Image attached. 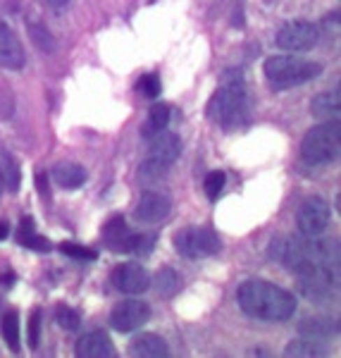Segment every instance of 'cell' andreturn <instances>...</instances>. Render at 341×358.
Segmentation results:
<instances>
[{
	"mask_svg": "<svg viewBox=\"0 0 341 358\" xmlns=\"http://www.w3.org/2000/svg\"><path fill=\"white\" fill-rule=\"evenodd\" d=\"M172 210V199L170 194L160 192V189H148V192L141 194V199H138L136 203V217L141 222H160L165 220L167 215H170Z\"/></svg>",
	"mask_w": 341,
	"mask_h": 358,
	"instance_id": "4fadbf2b",
	"label": "cell"
},
{
	"mask_svg": "<svg viewBox=\"0 0 341 358\" xmlns=\"http://www.w3.org/2000/svg\"><path fill=\"white\" fill-rule=\"evenodd\" d=\"M74 351H77L79 358H113L115 356L113 342H110L108 334L101 330L86 332L84 337H79Z\"/></svg>",
	"mask_w": 341,
	"mask_h": 358,
	"instance_id": "2e32d148",
	"label": "cell"
},
{
	"mask_svg": "<svg viewBox=\"0 0 341 358\" xmlns=\"http://www.w3.org/2000/svg\"><path fill=\"white\" fill-rule=\"evenodd\" d=\"M27 31H29V38H31V43L36 45L41 53H53V50H55V38H53L50 29L45 27L43 22L29 20L27 22Z\"/></svg>",
	"mask_w": 341,
	"mask_h": 358,
	"instance_id": "7402d4cb",
	"label": "cell"
},
{
	"mask_svg": "<svg viewBox=\"0 0 341 358\" xmlns=\"http://www.w3.org/2000/svg\"><path fill=\"white\" fill-rule=\"evenodd\" d=\"M339 332V325L334 320H327V317H315V320H303L300 325V334L308 339H329Z\"/></svg>",
	"mask_w": 341,
	"mask_h": 358,
	"instance_id": "44dd1931",
	"label": "cell"
},
{
	"mask_svg": "<svg viewBox=\"0 0 341 358\" xmlns=\"http://www.w3.org/2000/svg\"><path fill=\"white\" fill-rule=\"evenodd\" d=\"M341 108V96L339 91H322L313 98L310 103V113L320 120H337Z\"/></svg>",
	"mask_w": 341,
	"mask_h": 358,
	"instance_id": "d6986e66",
	"label": "cell"
},
{
	"mask_svg": "<svg viewBox=\"0 0 341 358\" xmlns=\"http://www.w3.org/2000/svg\"><path fill=\"white\" fill-rule=\"evenodd\" d=\"M60 251L65 253V256L74 258V261H96V258H98V253L94 251V248H86L82 244H74V241H62Z\"/></svg>",
	"mask_w": 341,
	"mask_h": 358,
	"instance_id": "f546056e",
	"label": "cell"
},
{
	"mask_svg": "<svg viewBox=\"0 0 341 358\" xmlns=\"http://www.w3.org/2000/svg\"><path fill=\"white\" fill-rule=\"evenodd\" d=\"M48 8H53V10H65L67 5H69V0H43Z\"/></svg>",
	"mask_w": 341,
	"mask_h": 358,
	"instance_id": "836d02e7",
	"label": "cell"
},
{
	"mask_svg": "<svg viewBox=\"0 0 341 358\" xmlns=\"http://www.w3.org/2000/svg\"><path fill=\"white\" fill-rule=\"evenodd\" d=\"M224 182H227V175H224L222 170L210 172V175L205 177V182H203V189H205L208 199L217 201V196L222 194V189H224Z\"/></svg>",
	"mask_w": 341,
	"mask_h": 358,
	"instance_id": "4dcf8cb0",
	"label": "cell"
},
{
	"mask_svg": "<svg viewBox=\"0 0 341 358\" xmlns=\"http://www.w3.org/2000/svg\"><path fill=\"white\" fill-rule=\"evenodd\" d=\"M146 141H148V158L163 160V163L172 165L182 155V138L175 131L160 129L155 134H150Z\"/></svg>",
	"mask_w": 341,
	"mask_h": 358,
	"instance_id": "5bb4252c",
	"label": "cell"
},
{
	"mask_svg": "<svg viewBox=\"0 0 341 358\" xmlns=\"http://www.w3.org/2000/svg\"><path fill=\"white\" fill-rule=\"evenodd\" d=\"M0 175H3V184L10 192L20 189V165L15 163L13 155L3 153V165H0Z\"/></svg>",
	"mask_w": 341,
	"mask_h": 358,
	"instance_id": "4316f807",
	"label": "cell"
},
{
	"mask_svg": "<svg viewBox=\"0 0 341 358\" xmlns=\"http://www.w3.org/2000/svg\"><path fill=\"white\" fill-rule=\"evenodd\" d=\"M103 239L106 244L117 253H150V248L155 244L153 234H134L129 232L126 222L122 217H113L106 227H103Z\"/></svg>",
	"mask_w": 341,
	"mask_h": 358,
	"instance_id": "52a82bcc",
	"label": "cell"
},
{
	"mask_svg": "<svg viewBox=\"0 0 341 358\" xmlns=\"http://www.w3.org/2000/svg\"><path fill=\"white\" fill-rule=\"evenodd\" d=\"M332 220V208L322 196H310L298 208L296 224L303 236H322Z\"/></svg>",
	"mask_w": 341,
	"mask_h": 358,
	"instance_id": "30bf717a",
	"label": "cell"
},
{
	"mask_svg": "<svg viewBox=\"0 0 341 358\" xmlns=\"http://www.w3.org/2000/svg\"><path fill=\"white\" fill-rule=\"evenodd\" d=\"M170 163H163V160L148 158L143 160L141 167H138V182L143 184L146 189H155L165 182L167 175H170Z\"/></svg>",
	"mask_w": 341,
	"mask_h": 358,
	"instance_id": "ac0fdd59",
	"label": "cell"
},
{
	"mask_svg": "<svg viewBox=\"0 0 341 358\" xmlns=\"http://www.w3.org/2000/svg\"><path fill=\"white\" fill-rule=\"evenodd\" d=\"M8 234H10V224L8 222H0V241L8 239Z\"/></svg>",
	"mask_w": 341,
	"mask_h": 358,
	"instance_id": "e575fe53",
	"label": "cell"
},
{
	"mask_svg": "<svg viewBox=\"0 0 341 358\" xmlns=\"http://www.w3.org/2000/svg\"><path fill=\"white\" fill-rule=\"evenodd\" d=\"M265 79L275 91H286L305 82H313L322 74V65L296 55H275L268 57L263 65Z\"/></svg>",
	"mask_w": 341,
	"mask_h": 358,
	"instance_id": "3957f363",
	"label": "cell"
},
{
	"mask_svg": "<svg viewBox=\"0 0 341 358\" xmlns=\"http://www.w3.org/2000/svg\"><path fill=\"white\" fill-rule=\"evenodd\" d=\"M300 282V292L313 301H327L339 289V268H327V265H313L296 273Z\"/></svg>",
	"mask_w": 341,
	"mask_h": 358,
	"instance_id": "ba28073f",
	"label": "cell"
},
{
	"mask_svg": "<svg viewBox=\"0 0 341 358\" xmlns=\"http://www.w3.org/2000/svg\"><path fill=\"white\" fill-rule=\"evenodd\" d=\"M239 308L265 322H286L296 313V299L268 280H246L236 292Z\"/></svg>",
	"mask_w": 341,
	"mask_h": 358,
	"instance_id": "6da1fadb",
	"label": "cell"
},
{
	"mask_svg": "<svg viewBox=\"0 0 341 358\" xmlns=\"http://www.w3.org/2000/svg\"><path fill=\"white\" fill-rule=\"evenodd\" d=\"M284 356H293V358H315V356H325V351L317 346L315 339H296L284 349Z\"/></svg>",
	"mask_w": 341,
	"mask_h": 358,
	"instance_id": "d4e9b609",
	"label": "cell"
},
{
	"mask_svg": "<svg viewBox=\"0 0 341 358\" xmlns=\"http://www.w3.org/2000/svg\"><path fill=\"white\" fill-rule=\"evenodd\" d=\"M20 241L24 244L27 248H34V251H50V241L38 236L36 232H29V234H22Z\"/></svg>",
	"mask_w": 341,
	"mask_h": 358,
	"instance_id": "d6a6232c",
	"label": "cell"
},
{
	"mask_svg": "<svg viewBox=\"0 0 341 358\" xmlns=\"http://www.w3.org/2000/svg\"><path fill=\"white\" fill-rule=\"evenodd\" d=\"M55 322L62 327V330L77 332L79 327H82V315H79L74 308H69V306H57V308H55Z\"/></svg>",
	"mask_w": 341,
	"mask_h": 358,
	"instance_id": "83f0119b",
	"label": "cell"
},
{
	"mask_svg": "<svg viewBox=\"0 0 341 358\" xmlns=\"http://www.w3.org/2000/svg\"><path fill=\"white\" fill-rule=\"evenodd\" d=\"M41 308H34L31 310V317H29V346L36 349L38 342H41Z\"/></svg>",
	"mask_w": 341,
	"mask_h": 358,
	"instance_id": "1f68e13d",
	"label": "cell"
},
{
	"mask_svg": "<svg viewBox=\"0 0 341 358\" xmlns=\"http://www.w3.org/2000/svg\"><path fill=\"white\" fill-rule=\"evenodd\" d=\"M3 337H5V342L10 344V349L20 351V315H17V310L5 313V317H3Z\"/></svg>",
	"mask_w": 341,
	"mask_h": 358,
	"instance_id": "484cf974",
	"label": "cell"
},
{
	"mask_svg": "<svg viewBox=\"0 0 341 358\" xmlns=\"http://www.w3.org/2000/svg\"><path fill=\"white\" fill-rule=\"evenodd\" d=\"M113 280L115 289L122 292V294H129V296H138L143 294L150 287V275L143 265L138 263H124V265H117L110 275Z\"/></svg>",
	"mask_w": 341,
	"mask_h": 358,
	"instance_id": "7c38bea8",
	"label": "cell"
},
{
	"mask_svg": "<svg viewBox=\"0 0 341 358\" xmlns=\"http://www.w3.org/2000/svg\"><path fill=\"white\" fill-rule=\"evenodd\" d=\"M150 285L155 287V292H158L160 296L170 299V296H175V294L179 292L182 280H179V275L172 268H163V270H158V273H155V277L150 280Z\"/></svg>",
	"mask_w": 341,
	"mask_h": 358,
	"instance_id": "603a6c76",
	"label": "cell"
},
{
	"mask_svg": "<svg viewBox=\"0 0 341 358\" xmlns=\"http://www.w3.org/2000/svg\"><path fill=\"white\" fill-rule=\"evenodd\" d=\"M150 320V306L138 301V299H129L113 308L110 313V325L117 332H134L143 327Z\"/></svg>",
	"mask_w": 341,
	"mask_h": 358,
	"instance_id": "8fae6325",
	"label": "cell"
},
{
	"mask_svg": "<svg viewBox=\"0 0 341 358\" xmlns=\"http://www.w3.org/2000/svg\"><path fill=\"white\" fill-rule=\"evenodd\" d=\"M129 354L134 358H167L170 356V346H167V342L160 334L143 332L131 339Z\"/></svg>",
	"mask_w": 341,
	"mask_h": 358,
	"instance_id": "e0dca14e",
	"label": "cell"
},
{
	"mask_svg": "<svg viewBox=\"0 0 341 358\" xmlns=\"http://www.w3.org/2000/svg\"><path fill=\"white\" fill-rule=\"evenodd\" d=\"M170 117H172L170 106H165V103H155V106L148 110V120H146V124H143V136L148 138L150 134H155V131L167 129Z\"/></svg>",
	"mask_w": 341,
	"mask_h": 358,
	"instance_id": "cb8c5ba5",
	"label": "cell"
},
{
	"mask_svg": "<svg viewBox=\"0 0 341 358\" xmlns=\"http://www.w3.org/2000/svg\"><path fill=\"white\" fill-rule=\"evenodd\" d=\"M136 91H138L141 96H146V98H158V96H160V91H163L160 77H158V74H153V72L143 74V77L136 82Z\"/></svg>",
	"mask_w": 341,
	"mask_h": 358,
	"instance_id": "f1b7e54d",
	"label": "cell"
},
{
	"mask_svg": "<svg viewBox=\"0 0 341 358\" xmlns=\"http://www.w3.org/2000/svg\"><path fill=\"white\" fill-rule=\"evenodd\" d=\"M24 48L17 34L5 22H0V67L3 69H22L24 67Z\"/></svg>",
	"mask_w": 341,
	"mask_h": 358,
	"instance_id": "9a60e30c",
	"label": "cell"
},
{
	"mask_svg": "<svg viewBox=\"0 0 341 358\" xmlns=\"http://www.w3.org/2000/svg\"><path fill=\"white\" fill-rule=\"evenodd\" d=\"M222 248V241L210 227H187L175 234V251L189 261L210 258Z\"/></svg>",
	"mask_w": 341,
	"mask_h": 358,
	"instance_id": "8992f818",
	"label": "cell"
},
{
	"mask_svg": "<svg viewBox=\"0 0 341 358\" xmlns=\"http://www.w3.org/2000/svg\"><path fill=\"white\" fill-rule=\"evenodd\" d=\"M3 192H5V184H3V175H0V196H3Z\"/></svg>",
	"mask_w": 341,
	"mask_h": 358,
	"instance_id": "d590c367",
	"label": "cell"
},
{
	"mask_svg": "<svg viewBox=\"0 0 341 358\" xmlns=\"http://www.w3.org/2000/svg\"><path fill=\"white\" fill-rule=\"evenodd\" d=\"M246 115V86L241 72L227 77L208 103V117L222 127H234Z\"/></svg>",
	"mask_w": 341,
	"mask_h": 358,
	"instance_id": "277c9868",
	"label": "cell"
},
{
	"mask_svg": "<svg viewBox=\"0 0 341 358\" xmlns=\"http://www.w3.org/2000/svg\"><path fill=\"white\" fill-rule=\"evenodd\" d=\"M317 41H320V29L313 22H286L284 27L277 31L275 43L280 50L286 53H305V50H313Z\"/></svg>",
	"mask_w": 341,
	"mask_h": 358,
	"instance_id": "9c48e42d",
	"label": "cell"
},
{
	"mask_svg": "<svg viewBox=\"0 0 341 358\" xmlns=\"http://www.w3.org/2000/svg\"><path fill=\"white\" fill-rule=\"evenodd\" d=\"M53 179L65 189H79L86 182V170L79 163H57L53 167Z\"/></svg>",
	"mask_w": 341,
	"mask_h": 358,
	"instance_id": "ffe728a7",
	"label": "cell"
},
{
	"mask_svg": "<svg viewBox=\"0 0 341 358\" xmlns=\"http://www.w3.org/2000/svg\"><path fill=\"white\" fill-rule=\"evenodd\" d=\"M341 148V124L339 120H325L313 127L300 141V158L308 165H327L337 160Z\"/></svg>",
	"mask_w": 341,
	"mask_h": 358,
	"instance_id": "5b68a950",
	"label": "cell"
},
{
	"mask_svg": "<svg viewBox=\"0 0 341 358\" xmlns=\"http://www.w3.org/2000/svg\"><path fill=\"white\" fill-rule=\"evenodd\" d=\"M270 256L280 261L293 275L313 265H327V268H339V246L332 239H320V236H282L273 241Z\"/></svg>",
	"mask_w": 341,
	"mask_h": 358,
	"instance_id": "7a4b0ae2",
	"label": "cell"
}]
</instances>
